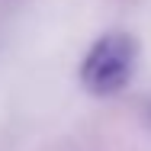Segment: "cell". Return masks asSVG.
Returning <instances> with one entry per match:
<instances>
[{"label": "cell", "instance_id": "1", "mask_svg": "<svg viewBox=\"0 0 151 151\" xmlns=\"http://www.w3.org/2000/svg\"><path fill=\"white\" fill-rule=\"evenodd\" d=\"M132 61H135V45L129 35H106L100 39L90 48V55L84 61L81 74H84V84L93 93H116L129 81V71H132Z\"/></svg>", "mask_w": 151, "mask_h": 151}]
</instances>
